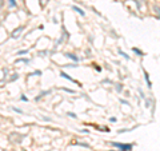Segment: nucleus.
<instances>
[{
    "instance_id": "12",
    "label": "nucleus",
    "mask_w": 160,
    "mask_h": 151,
    "mask_svg": "<svg viewBox=\"0 0 160 151\" xmlns=\"http://www.w3.org/2000/svg\"><path fill=\"white\" fill-rule=\"evenodd\" d=\"M135 3L138 4V8H142V4L144 3V0H135Z\"/></svg>"
},
{
    "instance_id": "1",
    "label": "nucleus",
    "mask_w": 160,
    "mask_h": 151,
    "mask_svg": "<svg viewBox=\"0 0 160 151\" xmlns=\"http://www.w3.org/2000/svg\"><path fill=\"white\" fill-rule=\"evenodd\" d=\"M111 144L117 148H120V151H131L132 150V147L134 144H131V143H117V142H111Z\"/></svg>"
},
{
    "instance_id": "15",
    "label": "nucleus",
    "mask_w": 160,
    "mask_h": 151,
    "mask_svg": "<svg viewBox=\"0 0 160 151\" xmlns=\"http://www.w3.org/2000/svg\"><path fill=\"white\" fill-rule=\"evenodd\" d=\"M26 53H28V51L23 49V51H19V52H17V55H20V56H22V55H26Z\"/></svg>"
},
{
    "instance_id": "23",
    "label": "nucleus",
    "mask_w": 160,
    "mask_h": 151,
    "mask_svg": "<svg viewBox=\"0 0 160 151\" xmlns=\"http://www.w3.org/2000/svg\"><path fill=\"white\" fill-rule=\"evenodd\" d=\"M120 102H121V103H123V104H130V103L127 102V100H123V99H120Z\"/></svg>"
},
{
    "instance_id": "8",
    "label": "nucleus",
    "mask_w": 160,
    "mask_h": 151,
    "mask_svg": "<svg viewBox=\"0 0 160 151\" xmlns=\"http://www.w3.org/2000/svg\"><path fill=\"white\" fill-rule=\"evenodd\" d=\"M153 12H155L156 18L160 19V7L159 5H153Z\"/></svg>"
},
{
    "instance_id": "7",
    "label": "nucleus",
    "mask_w": 160,
    "mask_h": 151,
    "mask_svg": "<svg viewBox=\"0 0 160 151\" xmlns=\"http://www.w3.org/2000/svg\"><path fill=\"white\" fill-rule=\"evenodd\" d=\"M48 94H51V91H49V90H48V91H43V92H40L39 95H38V96L35 98V100H40V99L43 98L44 95H48Z\"/></svg>"
},
{
    "instance_id": "24",
    "label": "nucleus",
    "mask_w": 160,
    "mask_h": 151,
    "mask_svg": "<svg viewBox=\"0 0 160 151\" xmlns=\"http://www.w3.org/2000/svg\"><path fill=\"white\" fill-rule=\"evenodd\" d=\"M112 151H113V150H112Z\"/></svg>"
},
{
    "instance_id": "13",
    "label": "nucleus",
    "mask_w": 160,
    "mask_h": 151,
    "mask_svg": "<svg viewBox=\"0 0 160 151\" xmlns=\"http://www.w3.org/2000/svg\"><path fill=\"white\" fill-rule=\"evenodd\" d=\"M8 3H9V7H11V8L16 7V1H15V0H8Z\"/></svg>"
},
{
    "instance_id": "11",
    "label": "nucleus",
    "mask_w": 160,
    "mask_h": 151,
    "mask_svg": "<svg viewBox=\"0 0 160 151\" xmlns=\"http://www.w3.org/2000/svg\"><path fill=\"white\" fill-rule=\"evenodd\" d=\"M119 53H120L121 56H124V58H126L127 60H130V56H128V55H127L126 52H123V51H121V49H119Z\"/></svg>"
},
{
    "instance_id": "6",
    "label": "nucleus",
    "mask_w": 160,
    "mask_h": 151,
    "mask_svg": "<svg viewBox=\"0 0 160 151\" xmlns=\"http://www.w3.org/2000/svg\"><path fill=\"white\" fill-rule=\"evenodd\" d=\"M60 76H61V78H64V79H67V80H69V82H74V83H76V80L72 79V78H71L69 75H67L65 72H60Z\"/></svg>"
},
{
    "instance_id": "17",
    "label": "nucleus",
    "mask_w": 160,
    "mask_h": 151,
    "mask_svg": "<svg viewBox=\"0 0 160 151\" xmlns=\"http://www.w3.org/2000/svg\"><path fill=\"white\" fill-rule=\"evenodd\" d=\"M121 90H123L121 84H116V91H117V92H121Z\"/></svg>"
},
{
    "instance_id": "21",
    "label": "nucleus",
    "mask_w": 160,
    "mask_h": 151,
    "mask_svg": "<svg viewBox=\"0 0 160 151\" xmlns=\"http://www.w3.org/2000/svg\"><path fill=\"white\" fill-rule=\"evenodd\" d=\"M64 91H67V92H69V94H74L75 92L74 90H68V88H64Z\"/></svg>"
},
{
    "instance_id": "19",
    "label": "nucleus",
    "mask_w": 160,
    "mask_h": 151,
    "mask_svg": "<svg viewBox=\"0 0 160 151\" xmlns=\"http://www.w3.org/2000/svg\"><path fill=\"white\" fill-rule=\"evenodd\" d=\"M31 75H38V76H40V75H41V71H35L34 74H31Z\"/></svg>"
},
{
    "instance_id": "4",
    "label": "nucleus",
    "mask_w": 160,
    "mask_h": 151,
    "mask_svg": "<svg viewBox=\"0 0 160 151\" xmlns=\"http://www.w3.org/2000/svg\"><path fill=\"white\" fill-rule=\"evenodd\" d=\"M64 55H65V56H67V58H69V59H71V60H74V62H79V56H76V55H75V53H69V52H65Z\"/></svg>"
},
{
    "instance_id": "22",
    "label": "nucleus",
    "mask_w": 160,
    "mask_h": 151,
    "mask_svg": "<svg viewBox=\"0 0 160 151\" xmlns=\"http://www.w3.org/2000/svg\"><path fill=\"white\" fill-rule=\"evenodd\" d=\"M4 3H5L4 0H0V8H1V7H3V5H4Z\"/></svg>"
},
{
    "instance_id": "3",
    "label": "nucleus",
    "mask_w": 160,
    "mask_h": 151,
    "mask_svg": "<svg viewBox=\"0 0 160 151\" xmlns=\"http://www.w3.org/2000/svg\"><path fill=\"white\" fill-rule=\"evenodd\" d=\"M23 30H24V27H23V26L17 27V30H15V31L12 32V35H11V36H12V38H17V36L20 35V32H22Z\"/></svg>"
},
{
    "instance_id": "18",
    "label": "nucleus",
    "mask_w": 160,
    "mask_h": 151,
    "mask_svg": "<svg viewBox=\"0 0 160 151\" xmlns=\"http://www.w3.org/2000/svg\"><path fill=\"white\" fill-rule=\"evenodd\" d=\"M67 115H68V116H71V118H76V114H74V112H68Z\"/></svg>"
},
{
    "instance_id": "9",
    "label": "nucleus",
    "mask_w": 160,
    "mask_h": 151,
    "mask_svg": "<svg viewBox=\"0 0 160 151\" xmlns=\"http://www.w3.org/2000/svg\"><path fill=\"white\" fill-rule=\"evenodd\" d=\"M72 9H74V11H76L78 13H80L82 16H84V15H86V12H84V11H83L82 8H79V7H76V5H72Z\"/></svg>"
},
{
    "instance_id": "5",
    "label": "nucleus",
    "mask_w": 160,
    "mask_h": 151,
    "mask_svg": "<svg viewBox=\"0 0 160 151\" xmlns=\"http://www.w3.org/2000/svg\"><path fill=\"white\" fill-rule=\"evenodd\" d=\"M132 52H135L136 55H138V56H144V55H146V53H144L142 49L136 48V47H132Z\"/></svg>"
},
{
    "instance_id": "16",
    "label": "nucleus",
    "mask_w": 160,
    "mask_h": 151,
    "mask_svg": "<svg viewBox=\"0 0 160 151\" xmlns=\"http://www.w3.org/2000/svg\"><path fill=\"white\" fill-rule=\"evenodd\" d=\"M12 110H13V111H16V112H19V114H23V110H20V108H16V107H12Z\"/></svg>"
},
{
    "instance_id": "20",
    "label": "nucleus",
    "mask_w": 160,
    "mask_h": 151,
    "mask_svg": "<svg viewBox=\"0 0 160 151\" xmlns=\"http://www.w3.org/2000/svg\"><path fill=\"white\" fill-rule=\"evenodd\" d=\"M23 100V102H28V98H26V96H24V95H22V98H20Z\"/></svg>"
},
{
    "instance_id": "10",
    "label": "nucleus",
    "mask_w": 160,
    "mask_h": 151,
    "mask_svg": "<svg viewBox=\"0 0 160 151\" xmlns=\"http://www.w3.org/2000/svg\"><path fill=\"white\" fill-rule=\"evenodd\" d=\"M144 78H146V82H147L148 88H151V87H152V83H151V80H149V76H148V74H147L146 71H144Z\"/></svg>"
},
{
    "instance_id": "14",
    "label": "nucleus",
    "mask_w": 160,
    "mask_h": 151,
    "mask_svg": "<svg viewBox=\"0 0 160 151\" xmlns=\"http://www.w3.org/2000/svg\"><path fill=\"white\" fill-rule=\"evenodd\" d=\"M19 79V75L17 74H12V76H11V79H9V82H13V80Z\"/></svg>"
},
{
    "instance_id": "2",
    "label": "nucleus",
    "mask_w": 160,
    "mask_h": 151,
    "mask_svg": "<svg viewBox=\"0 0 160 151\" xmlns=\"http://www.w3.org/2000/svg\"><path fill=\"white\" fill-rule=\"evenodd\" d=\"M24 138H26V135H23V134H19V133L9 134V139H11L13 143H22Z\"/></svg>"
}]
</instances>
